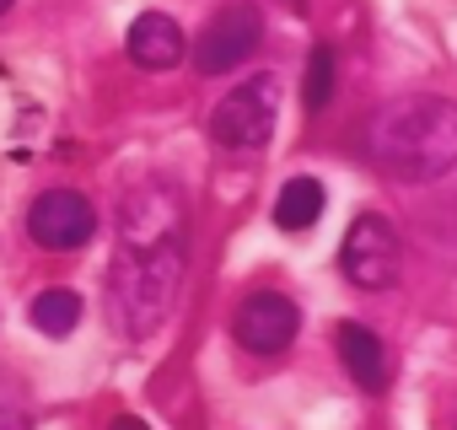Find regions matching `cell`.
Returning <instances> with one entry per match:
<instances>
[{
    "instance_id": "6da1fadb",
    "label": "cell",
    "mask_w": 457,
    "mask_h": 430,
    "mask_svg": "<svg viewBox=\"0 0 457 430\" xmlns=\"http://www.w3.org/2000/svg\"><path fill=\"white\" fill-rule=\"evenodd\" d=\"M366 156L403 183H430L457 167V103L436 92L393 97L366 119Z\"/></svg>"
},
{
    "instance_id": "7a4b0ae2",
    "label": "cell",
    "mask_w": 457,
    "mask_h": 430,
    "mask_svg": "<svg viewBox=\"0 0 457 430\" xmlns=\"http://www.w3.org/2000/svg\"><path fill=\"white\" fill-rule=\"evenodd\" d=\"M183 280V237L167 243H119L108 269V318L124 339H151L178 302Z\"/></svg>"
},
{
    "instance_id": "3957f363",
    "label": "cell",
    "mask_w": 457,
    "mask_h": 430,
    "mask_svg": "<svg viewBox=\"0 0 457 430\" xmlns=\"http://www.w3.org/2000/svg\"><path fill=\"white\" fill-rule=\"evenodd\" d=\"M275 135V76H253L232 87L210 113V140L226 151H259Z\"/></svg>"
},
{
    "instance_id": "277c9868",
    "label": "cell",
    "mask_w": 457,
    "mask_h": 430,
    "mask_svg": "<svg viewBox=\"0 0 457 430\" xmlns=\"http://www.w3.org/2000/svg\"><path fill=\"white\" fill-rule=\"evenodd\" d=\"M339 269L355 291H387L398 280V232L387 215L377 210L355 215L345 232V248H339Z\"/></svg>"
},
{
    "instance_id": "5b68a950",
    "label": "cell",
    "mask_w": 457,
    "mask_h": 430,
    "mask_svg": "<svg viewBox=\"0 0 457 430\" xmlns=\"http://www.w3.org/2000/svg\"><path fill=\"white\" fill-rule=\"evenodd\" d=\"M264 38V17L259 6H248V0H237V6H220L204 33L194 38V70L199 76H226L232 65H243Z\"/></svg>"
},
{
    "instance_id": "8992f818",
    "label": "cell",
    "mask_w": 457,
    "mask_h": 430,
    "mask_svg": "<svg viewBox=\"0 0 457 430\" xmlns=\"http://www.w3.org/2000/svg\"><path fill=\"white\" fill-rule=\"evenodd\" d=\"M28 232H33V243L49 248V253H76V248H87L92 232H97V210H92V199H87L81 188H49V194H38L33 210H28Z\"/></svg>"
},
{
    "instance_id": "52a82bcc",
    "label": "cell",
    "mask_w": 457,
    "mask_h": 430,
    "mask_svg": "<svg viewBox=\"0 0 457 430\" xmlns=\"http://www.w3.org/2000/svg\"><path fill=\"white\" fill-rule=\"evenodd\" d=\"M296 328H302V312H296V302L280 296V291H253V296L237 307V318H232L237 344L253 350V355H280V350H291Z\"/></svg>"
},
{
    "instance_id": "ba28073f",
    "label": "cell",
    "mask_w": 457,
    "mask_h": 430,
    "mask_svg": "<svg viewBox=\"0 0 457 430\" xmlns=\"http://www.w3.org/2000/svg\"><path fill=\"white\" fill-rule=\"evenodd\" d=\"M124 49L140 70H172L183 65V28L167 12H140L124 33Z\"/></svg>"
},
{
    "instance_id": "9c48e42d",
    "label": "cell",
    "mask_w": 457,
    "mask_h": 430,
    "mask_svg": "<svg viewBox=\"0 0 457 430\" xmlns=\"http://www.w3.org/2000/svg\"><path fill=\"white\" fill-rule=\"evenodd\" d=\"M334 344H339V360H345V371L355 376V387H366V393H382V387H387V376H393V366H387V344H382L371 328L345 323V328L334 334Z\"/></svg>"
},
{
    "instance_id": "30bf717a",
    "label": "cell",
    "mask_w": 457,
    "mask_h": 430,
    "mask_svg": "<svg viewBox=\"0 0 457 430\" xmlns=\"http://www.w3.org/2000/svg\"><path fill=\"white\" fill-rule=\"evenodd\" d=\"M323 204H328V194H323L318 178H291L275 194V227L280 232H307L318 215H323Z\"/></svg>"
},
{
    "instance_id": "8fae6325",
    "label": "cell",
    "mask_w": 457,
    "mask_h": 430,
    "mask_svg": "<svg viewBox=\"0 0 457 430\" xmlns=\"http://www.w3.org/2000/svg\"><path fill=\"white\" fill-rule=\"evenodd\" d=\"M81 296L76 291H65V285H49V291H38L33 296V307H28V318H33V328L38 334H49V339H65V334H76V323H81Z\"/></svg>"
},
{
    "instance_id": "7c38bea8",
    "label": "cell",
    "mask_w": 457,
    "mask_h": 430,
    "mask_svg": "<svg viewBox=\"0 0 457 430\" xmlns=\"http://www.w3.org/2000/svg\"><path fill=\"white\" fill-rule=\"evenodd\" d=\"M334 103V49L318 44L312 49V65H307V81H302V108L307 113H323Z\"/></svg>"
},
{
    "instance_id": "4fadbf2b",
    "label": "cell",
    "mask_w": 457,
    "mask_h": 430,
    "mask_svg": "<svg viewBox=\"0 0 457 430\" xmlns=\"http://www.w3.org/2000/svg\"><path fill=\"white\" fill-rule=\"evenodd\" d=\"M108 430H145V425H140V419H135V414H119V419H113V425H108Z\"/></svg>"
},
{
    "instance_id": "5bb4252c",
    "label": "cell",
    "mask_w": 457,
    "mask_h": 430,
    "mask_svg": "<svg viewBox=\"0 0 457 430\" xmlns=\"http://www.w3.org/2000/svg\"><path fill=\"white\" fill-rule=\"evenodd\" d=\"M0 430H28V425H22L17 414H0Z\"/></svg>"
},
{
    "instance_id": "9a60e30c",
    "label": "cell",
    "mask_w": 457,
    "mask_h": 430,
    "mask_svg": "<svg viewBox=\"0 0 457 430\" xmlns=\"http://www.w3.org/2000/svg\"><path fill=\"white\" fill-rule=\"evenodd\" d=\"M291 6H302V0H291Z\"/></svg>"
},
{
    "instance_id": "2e32d148",
    "label": "cell",
    "mask_w": 457,
    "mask_h": 430,
    "mask_svg": "<svg viewBox=\"0 0 457 430\" xmlns=\"http://www.w3.org/2000/svg\"><path fill=\"white\" fill-rule=\"evenodd\" d=\"M452 430H457V425H452Z\"/></svg>"
}]
</instances>
